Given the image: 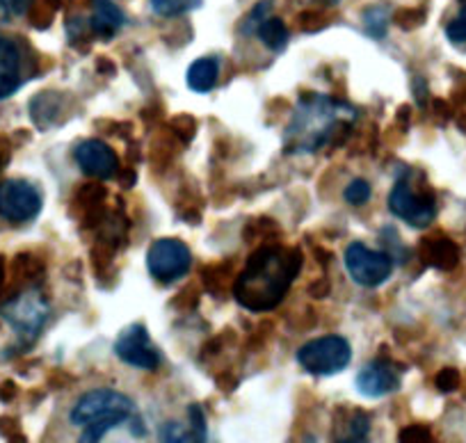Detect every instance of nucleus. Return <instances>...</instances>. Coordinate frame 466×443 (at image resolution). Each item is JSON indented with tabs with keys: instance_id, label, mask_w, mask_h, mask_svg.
Masks as SVG:
<instances>
[{
	"instance_id": "nucleus-12",
	"label": "nucleus",
	"mask_w": 466,
	"mask_h": 443,
	"mask_svg": "<svg viewBox=\"0 0 466 443\" xmlns=\"http://www.w3.org/2000/svg\"><path fill=\"white\" fill-rule=\"evenodd\" d=\"M398 387H400V373L389 359L370 361L357 375V388L366 398H384L398 391Z\"/></svg>"
},
{
	"instance_id": "nucleus-30",
	"label": "nucleus",
	"mask_w": 466,
	"mask_h": 443,
	"mask_svg": "<svg viewBox=\"0 0 466 443\" xmlns=\"http://www.w3.org/2000/svg\"><path fill=\"white\" fill-rule=\"evenodd\" d=\"M460 382H461V378H460V373H457L455 368L439 370V375L434 378V384H437V388L441 393L457 391V388H460Z\"/></svg>"
},
{
	"instance_id": "nucleus-27",
	"label": "nucleus",
	"mask_w": 466,
	"mask_h": 443,
	"mask_svg": "<svg viewBox=\"0 0 466 443\" xmlns=\"http://www.w3.org/2000/svg\"><path fill=\"white\" fill-rule=\"evenodd\" d=\"M60 5H62V0H44L42 5H37L33 10V24L37 25V28H46V25L53 21L56 10Z\"/></svg>"
},
{
	"instance_id": "nucleus-20",
	"label": "nucleus",
	"mask_w": 466,
	"mask_h": 443,
	"mask_svg": "<svg viewBox=\"0 0 466 443\" xmlns=\"http://www.w3.org/2000/svg\"><path fill=\"white\" fill-rule=\"evenodd\" d=\"M258 37L266 44L270 51H284L286 44H289V30H286V24L277 16H268L261 25H258Z\"/></svg>"
},
{
	"instance_id": "nucleus-29",
	"label": "nucleus",
	"mask_w": 466,
	"mask_h": 443,
	"mask_svg": "<svg viewBox=\"0 0 466 443\" xmlns=\"http://www.w3.org/2000/svg\"><path fill=\"white\" fill-rule=\"evenodd\" d=\"M446 37L451 39L452 44H464L466 42V5L461 7L460 15L446 25Z\"/></svg>"
},
{
	"instance_id": "nucleus-3",
	"label": "nucleus",
	"mask_w": 466,
	"mask_h": 443,
	"mask_svg": "<svg viewBox=\"0 0 466 443\" xmlns=\"http://www.w3.org/2000/svg\"><path fill=\"white\" fill-rule=\"evenodd\" d=\"M389 208L407 225L428 227L437 215V196L428 186L419 187L416 174L405 169L389 195Z\"/></svg>"
},
{
	"instance_id": "nucleus-10",
	"label": "nucleus",
	"mask_w": 466,
	"mask_h": 443,
	"mask_svg": "<svg viewBox=\"0 0 466 443\" xmlns=\"http://www.w3.org/2000/svg\"><path fill=\"white\" fill-rule=\"evenodd\" d=\"M115 355L124 361V364L133 366L140 370H156L160 366V355L154 347L149 338V331L145 325L136 322L128 325L127 329L119 334L115 343Z\"/></svg>"
},
{
	"instance_id": "nucleus-24",
	"label": "nucleus",
	"mask_w": 466,
	"mask_h": 443,
	"mask_svg": "<svg viewBox=\"0 0 466 443\" xmlns=\"http://www.w3.org/2000/svg\"><path fill=\"white\" fill-rule=\"evenodd\" d=\"M206 270L213 272V279H210V277H204L206 288H208L210 293H222L228 286V279H231V267H228V263H224V266H210L206 267Z\"/></svg>"
},
{
	"instance_id": "nucleus-17",
	"label": "nucleus",
	"mask_w": 466,
	"mask_h": 443,
	"mask_svg": "<svg viewBox=\"0 0 466 443\" xmlns=\"http://www.w3.org/2000/svg\"><path fill=\"white\" fill-rule=\"evenodd\" d=\"M420 252H423L428 266L437 267V270H452L460 263V247L451 238H443V236L423 240Z\"/></svg>"
},
{
	"instance_id": "nucleus-18",
	"label": "nucleus",
	"mask_w": 466,
	"mask_h": 443,
	"mask_svg": "<svg viewBox=\"0 0 466 443\" xmlns=\"http://www.w3.org/2000/svg\"><path fill=\"white\" fill-rule=\"evenodd\" d=\"M218 76H219V65L215 57H199L190 65L187 69V87L192 92L206 94L218 85Z\"/></svg>"
},
{
	"instance_id": "nucleus-16",
	"label": "nucleus",
	"mask_w": 466,
	"mask_h": 443,
	"mask_svg": "<svg viewBox=\"0 0 466 443\" xmlns=\"http://www.w3.org/2000/svg\"><path fill=\"white\" fill-rule=\"evenodd\" d=\"M124 12L112 0H92V30L103 39L115 37L124 25Z\"/></svg>"
},
{
	"instance_id": "nucleus-19",
	"label": "nucleus",
	"mask_w": 466,
	"mask_h": 443,
	"mask_svg": "<svg viewBox=\"0 0 466 443\" xmlns=\"http://www.w3.org/2000/svg\"><path fill=\"white\" fill-rule=\"evenodd\" d=\"M60 110H62L60 96H57V94H51V92L39 94V96L30 103V115H33L35 124H37L39 128L51 126L53 119L60 115Z\"/></svg>"
},
{
	"instance_id": "nucleus-4",
	"label": "nucleus",
	"mask_w": 466,
	"mask_h": 443,
	"mask_svg": "<svg viewBox=\"0 0 466 443\" xmlns=\"http://www.w3.org/2000/svg\"><path fill=\"white\" fill-rule=\"evenodd\" d=\"M48 313H51L48 299L39 290H25L0 308V316L10 322L25 346H30L39 337V331L48 320Z\"/></svg>"
},
{
	"instance_id": "nucleus-15",
	"label": "nucleus",
	"mask_w": 466,
	"mask_h": 443,
	"mask_svg": "<svg viewBox=\"0 0 466 443\" xmlns=\"http://www.w3.org/2000/svg\"><path fill=\"white\" fill-rule=\"evenodd\" d=\"M370 416L364 409L343 411V420H336L334 443H369Z\"/></svg>"
},
{
	"instance_id": "nucleus-2",
	"label": "nucleus",
	"mask_w": 466,
	"mask_h": 443,
	"mask_svg": "<svg viewBox=\"0 0 466 443\" xmlns=\"http://www.w3.org/2000/svg\"><path fill=\"white\" fill-rule=\"evenodd\" d=\"M299 270L302 254L298 249L258 247L233 284V297L248 311H270L284 299Z\"/></svg>"
},
{
	"instance_id": "nucleus-40",
	"label": "nucleus",
	"mask_w": 466,
	"mask_h": 443,
	"mask_svg": "<svg viewBox=\"0 0 466 443\" xmlns=\"http://www.w3.org/2000/svg\"><path fill=\"white\" fill-rule=\"evenodd\" d=\"M7 19H10V12H7L5 3H3V0H0V24H5Z\"/></svg>"
},
{
	"instance_id": "nucleus-42",
	"label": "nucleus",
	"mask_w": 466,
	"mask_h": 443,
	"mask_svg": "<svg viewBox=\"0 0 466 443\" xmlns=\"http://www.w3.org/2000/svg\"><path fill=\"white\" fill-rule=\"evenodd\" d=\"M457 126H460V131L466 133V115H461V117L457 119Z\"/></svg>"
},
{
	"instance_id": "nucleus-28",
	"label": "nucleus",
	"mask_w": 466,
	"mask_h": 443,
	"mask_svg": "<svg viewBox=\"0 0 466 443\" xmlns=\"http://www.w3.org/2000/svg\"><path fill=\"white\" fill-rule=\"evenodd\" d=\"M387 12L375 7V10L366 12V30H369L373 37H384L387 33Z\"/></svg>"
},
{
	"instance_id": "nucleus-32",
	"label": "nucleus",
	"mask_w": 466,
	"mask_h": 443,
	"mask_svg": "<svg viewBox=\"0 0 466 443\" xmlns=\"http://www.w3.org/2000/svg\"><path fill=\"white\" fill-rule=\"evenodd\" d=\"M172 126L183 140H190V137L197 133V122L190 117V115H178V117L172 122Z\"/></svg>"
},
{
	"instance_id": "nucleus-26",
	"label": "nucleus",
	"mask_w": 466,
	"mask_h": 443,
	"mask_svg": "<svg viewBox=\"0 0 466 443\" xmlns=\"http://www.w3.org/2000/svg\"><path fill=\"white\" fill-rule=\"evenodd\" d=\"M398 441L400 443H432V432L425 425H407L398 434Z\"/></svg>"
},
{
	"instance_id": "nucleus-14",
	"label": "nucleus",
	"mask_w": 466,
	"mask_h": 443,
	"mask_svg": "<svg viewBox=\"0 0 466 443\" xmlns=\"http://www.w3.org/2000/svg\"><path fill=\"white\" fill-rule=\"evenodd\" d=\"M192 428H186L181 423H167L163 428V443H208V432H206V418L199 405H190Z\"/></svg>"
},
{
	"instance_id": "nucleus-5",
	"label": "nucleus",
	"mask_w": 466,
	"mask_h": 443,
	"mask_svg": "<svg viewBox=\"0 0 466 443\" xmlns=\"http://www.w3.org/2000/svg\"><path fill=\"white\" fill-rule=\"evenodd\" d=\"M352 359V347L343 337H322L304 343L298 350V361L311 375H336Z\"/></svg>"
},
{
	"instance_id": "nucleus-11",
	"label": "nucleus",
	"mask_w": 466,
	"mask_h": 443,
	"mask_svg": "<svg viewBox=\"0 0 466 443\" xmlns=\"http://www.w3.org/2000/svg\"><path fill=\"white\" fill-rule=\"evenodd\" d=\"M74 158L78 167L89 176L110 181L119 174V158H116L115 149L101 140H87L78 145L74 151Z\"/></svg>"
},
{
	"instance_id": "nucleus-39",
	"label": "nucleus",
	"mask_w": 466,
	"mask_h": 443,
	"mask_svg": "<svg viewBox=\"0 0 466 443\" xmlns=\"http://www.w3.org/2000/svg\"><path fill=\"white\" fill-rule=\"evenodd\" d=\"M15 396H16V387L12 382H5L3 387H0V398H3V400H10V398Z\"/></svg>"
},
{
	"instance_id": "nucleus-31",
	"label": "nucleus",
	"mask_w": 466,
	"mask_h": 443,
	"mask_svg": "<svg viewBox=\"0 0 466 443\" xmlns=\"http://www.w3.org/2000/svg\"><path fill=\"white\" fill-rule=\"evenodd\" d=\"M423 21H425V12L423 10H400L396 15V24L400 25V28H405V30L416 28V25H420Z\"/></svg>"
},
{
	"instance_id": "nucleus-34",
	"label": "nucleus",
	"mask_w": 466,
	"mask_h": 443,
	"mask_svg": "<svg viewBox=\"0 0 466 443\" xmlns=\"http://www.w3.org/2000/svg\"><path fill=\"white\" fill-rule=\"evenodd\" d=\"M268 7H270V3H258L257 5V10L252 12V15L248 16V21H245V25H243V33H252V30H258V25L263 24V21L268 19L266 16V10Z\"/></svg>"
},
{
	"instance_id": "nucleus-13",
	"label": "nucleus",
	"mask_w": 466,
	"mask_h": 443,
	"mask_svg": "<svg viewBox=\"0 0 466 443\" xmlns=\"http://www.w3.org/2000/svg\"><path fill=\"white\" fill-rule=\"evenodd\" d=\"M24 83L21 51L12 39L0 37V98H7Z\"/></svg>"
},
{
	"instance_id": "nucleus-1",
	"label": "nucleus",
	"mask_w": 466,
	"mask_h": 443,
	"mask_svg": "<svg viewBox=\"0 0 466 443\" xmlns=\"http://www.w3.org/2000/svg\"><path fill=\"white\" fill-rule=\"evenodd\" d=\"M357 110L325 94H304L286 128V154H316L322 146H339L352 131Z\"/></svg>"
},
{
	"instance_id": "nucleus-21",
	"label": "nucleus",
	"mask_w": 466,
	"mask_h": 443,
	"mask_svg": "<svg viewBox=\"0 0 466 443\" xmlns=\"http://www.w3.org/2000/svg\"><path fill=\"white\" fill-rule=\"evenodd\" d=\"M128 423V418H122V416H110V418H101L94 420V423L85 425V432L80 437L78 443H101V438L106 437L110 429L119 428V425Z\"/></svg>"
},
{
	"instance_id": "nucleus-38",
	"label": "nucleus",
	"mask_w": 466,
	"mask_h": 443,
	"mask_svg": "<svg viewBox=\"0 0 466 443\" xmlns=\"http://www.w3.org/2000/svg\"><path fill=\"white\" fill-rule=\"evenodd\" d=\"M7 160H10V142L5 137L0 136V169L5 167Z\"/></svg>"
},
{
	"instance_id": "nucleus-37",
	"label": "nucleus",
	"mask_w": 466,
	"mask_h": 443,
	"mask_svg": "<svg viewBox=\"0 0 466 443\" xmlns=\"http://www.w3.org/2000/svg\"><path fill=\"white\" fill-rule=\"evenodd\" d=\"M309 293H311V297H325L327 293H329V284H327L325 279H320V281H316V284H311L309 286Z\"/></svg>"
},
{
	"instance_id": "nucleus-8",
	"label": "nucleus",
	"mask_w": 466,
	"mask_h": 443,
	"mask_svg": "<svg viewBox=\"0 0 466 443\" xmlns=\"http://www.w3.org/2000/svg\"><path fill=\"white\" fill-rule=\"evenodd\" d=\"M345 267L357 284L375 288L391 277L393 258L384 252H373L361 243H352L345 252Z\"/></svg>"
},
{
	"instance_id": "nucleus-36",
	"label": "nucleus",
	"mask_w": 466,
	"mask_h": 443,
	"mask_svg": "<svg viewBox=\"0 0 466 443\" xmlns=\"http://www.w3.org/2000/svg\"><path fill=\"white\" fill-rule=\"evenodd\" d=\"M0 434L3 437H15V434H19V425H16L15 418H0Z\"/></svg>"
},
{
	"instance_id": "nucleus-6",
	"label": "nucleus",
	"mask_w": 466,
	"mask_h": 443,
	"mask_svg": "<svg viewBox=\"0 0 466 443\" xmlns=\"http://www.w3.org/2000/svg\"><path fill=\"white\" fill-rule=\"evenodd\" d=\"M110 416H122V418H131L136 416V405L128 396L112 388H96L76 402L74 411H71V423L74 425H89L94 420L110 418Z\"/></svg>"
},
{
	"instance_id": "nucleus-9",
	"label": "nucleus",
	"mask_w": 466,
	"mask_h": 443,
	"mask_svg": "<svg viewBox=\"0 0 466 443\" xmlns=\"http://www.w3.org/2000/svg\"><path fill=\"white\" fill-rule=\"evenodd\" d=\"M42 210V195L33 183L24 178H12L0 186V217L15 225L35 219Z\"/></svg>"
},
{
	"instance_id": "nucleus-25",
	"label": "nucleus",
	"mask_w": 466,
	"mask_h": 443,
	"mask_svg": "<svg viewBox=\"0 0 466 443\" xmlns=\"http://www.w3.org/2000/svg\"><path fill=\"white\" fill-rule=\"evenodd\" d=\"M343 196L348 204H355V206L366 204V201L370 199V183L364 181V178H355V181L345 187Z\"/></svg>"
},
{
	"instance_id": "nucleus-35",
	"label": "nucleus",
	"mask_w": 466,
	"mask_h": 443,
	"mask_svg": "<svg viewBox=\"0 0 466 443\" xmlns=\"http://www.w3.org/2000/svg\"><path fill=\"white\" fill-rule=\"evenodd\" d=\"M10 16H24L33 10V0H3Z\"/></svg>"
},
{
	"instance_id": "nucleus-7",
	"label": "nucleus",
	"mask_w": 466,
	"mask_h": 443,
	"mask_svg": "<svg viewBox=\"0 0 466 443\" xmlns=\"http://www.w3.org/2000/svg\"><path fill=\"white\" fill-rule=\"evenodd\" d=\"M147 266H149L151 277H156L163 284H172V281L187 275L192 266V254L183 240L160 238L149 247Z\"/></svg>"
},
{
	"instance_id": "nucleus-22",
	"label": "nucleus",
	"mask_w": 466,
	"mask_h": 443,
	"mask_svg": "<svg viewBox=\"0 0 466 443\" xmlns=\"http://www.w3.org/2000/svg\"><path fill=\"white\" fill-rule=\"evenodd\" d=\"M44 275V263L33 254H21L15 258V277L19 281H35Z\"/></svg>"
},
{
	"instance_id": "nucleus-41",
	"label": "nucleus",
	"mask_w": 466,
	"mask_h": 443,
	"mask_svg": "<svg viewBox=\"0 0 466 443\" xmlns=\"http://www.w3.org/2000/svg\"><path fill=\"white\" fill-rule=\"evenodd\" d=\"M5 284V261H3V257H0V286Z\"/></svg>"
},
{
	"instance_id": "nucleus-23",
	"label": "nucleus",
	"mask_w": 466,
	"mask_h": 443,
	"mask_svg": "<svg viewBox=\"0 0 466 443\" xmlns=\"http://www.w3.org/2000/svg\"><path fill=\"white\" fill-rule=\"evenodd\" d=\"M151 10L160 16H178L201 5V0H149Z\"/></svg>"
},
{
	"instance_id": "nucleus-33",
	"label": "nucleus",
	"mask_w": 466,
	"mask_h": 443,
	"mask_svg": "<svg viewBox=\"0 0 466 443\" xmlns=\"http://www.w3.org/2000/svg\"><path fill=\"white\" fill-rule=\"evenodd\" d=\"M299 24H302V30H307V33H316V30H320L327 21L325 16H322V12L309 10L299 16Z\"/></svg>"
}]
</instances>
